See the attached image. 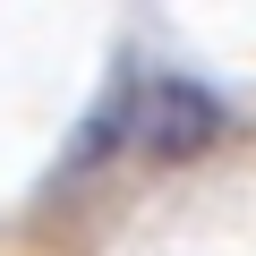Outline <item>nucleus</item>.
I'll return each instance as SVG.
<instances>
[{"label":"nucleus","instance_id":"1","mask_svg":"<svg viewBox=\"0 0 256 256\" xmlns=\"http://www.w3.org/2000/svg\"><path fill=\"white\" fill-rule=\"evenodd\" d=\"M137 137H146L154 162H196V154L222 137V102H214L205 86H188V77H162V86L137 102Z\"/></svg>","mask_w":256,"mask_h":256}]
</instances>
